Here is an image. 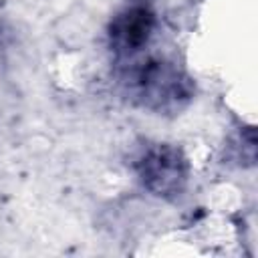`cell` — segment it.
<instances>
[{
	"instance_id": "1",
	"label": "cell",
	"mask_w": 258,
	"mask_h": 258,
	"mask_svg": "<svg viewBox=\"0 0 258 258\" xmlns=\"http://www.w3.org/2000/svg\"><path fill=\"white\" fill-rule=\"evenodd\" d=\"M131 87L145 105L161 109L167 105H177L179 99L187 97L185 81L179 73L161 60H143L129 75Z\"/></svg>"
},
{
	"instance_id": "2",
	"label": "cell",
	"mask_w": 258,
	"mask_h": 258,
	"mask_svg": "<svg viewBox=\"0 0 258 258\" xmlns=\"http://www.w3.org/2000/svg\"><path fill=\"white\" fill-rule=\"evenodd\" d=\"M143 183L157 196L177 194L185 181V165L179 153L171 147H153L139 161Z\"/></svg>"
},
{
	"instance_id": "3",
	"label": "cell",
	"mask_w": 258,
	"mask_h": 258,
	"mask_svg": "<svg viewBox=\"0 0 258 258\" xmlns=\"http://www.w3.org/2000/svg\"><path fill=\"white\" fill-rule=\"evenodd\" d=\"M151 24H153L151 14L145 12L143 8L127 10L111 26V38L119 50H127V52L139 50L149 38Z\"/></svg>"
}]
</instances>
